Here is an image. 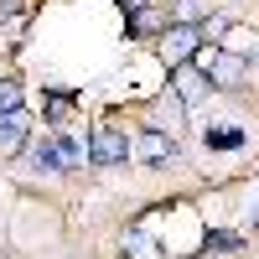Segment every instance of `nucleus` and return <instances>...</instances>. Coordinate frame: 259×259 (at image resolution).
<instances>
[{
    "label": "nucleus",
    "instance_id": "9d476101",
    "mask_svg": "<svg viewBox=\"0 0 259 259\" xmlns=\"http://www.w3.org/2000/svg\"><path fill=\"white\" fill-rule=\"evenodd\" d=\"M130 26H135V31H161V26H166V16H161V11H150V6H140V11H130Z\"/></svg>",
    "mask_w": 259,
    "mask_h": 259
},
{
    "label": "nucleus",
    "instance_id": "6e6552de",
    "mask_svg": "<svg viewBox=\"0 0 259 259\" xmlns=\"http://www.w3.org/2000/svg\"><path fill=\"white\" fill-rule=\"evenodd\" d=\"M207 145H212V150H239V145H244V130H233V124L218 130V124H212V130H207Z\"/></svg>",
    "mask_w": 259,
    "mask_h": 259
},
{
    "label": "nucleus",
    "instance_id": "2eb2a0df",
    "mask_svg": "<svg viewBox=\"0 0 259 259\" xmlns=\"http://www.w3.org/2000/svg\"><path fill=\"white\" fill-rule=\"evenodd\" d=\"M202 6H197V0H182V21H192V16H197Z\"/></svg>",
    "mask_w": 259,
    "mask_h": 259
},
{
    "label": "nucleus",
    "instance_id": "0eeeda50",
    "mask_svg": "<svg viewBox=\"0 0 259 259\" xmlns=\"http://www.w3.org/2000/svg\"><path fill=\"white\" fill-rule=\"evenodd\" d=\"M21 145H26V119H21V109L0 114V150H21Z\"/></svg>",
    "mask_w": 259,
    "mask_h": 259
},
{
    "label": "nucleus",
    "instance_id": "423d86ee",
    "mask_svg": "<svg viewBox=\"0 0 259 259\" xmlns=\"http://www.w3.org/2000/svg\"><path fill=\"white\" fill-rule=\"evenodd\" d=\"M177 99L182 104H202L207 99V73L202 68H177Z\"/></svg>",
    "mask_w": 259,
    "mask_h": 259
},
{
    "label": "nucleus",
    "instance_id": "1a4fd4ad",
    "mask_svg": "<svg viewBox=\"0 0 259 259\" xmlns=\"http://www.w3.org/2000/svg\"><path fill=\"white\" fill-rule=\"evenodd\" d=\"M21 99H26V89H21L16 78H0V114H16Z\"/></svg>",
    "mask_w": 259,
    "mask_h": 259
},
{
    "label": "nucleus",
    "instance_id": "dca6fc26",
    "mask_svg": "<svg viewBox=\"0 0 259 259\" xmlns=\"http://www.w3.org/2000/svg\"><path fill=\"white\" fill-rule=\"evenodd\" d=\"M119 6H124V11H140V6H150V0H119Z\"/></svg>",
    "mask_w": 259,
    "mask_h": 259
},
{
    "label": "nucleus",
    "instance_id": "4468645a",
    "mask_svg": "<svg viewBox=\"0 0 259 259\" xmlns=\"http://www.w3.org/2000/svg\"><path fill=\"white\" fill-rule=\"evenodd\" d=\"M68 114V99H47V119H62Z\"/></svg>",
    "mask_w": 259,
    "mask_h": 259
},
{
    "label": "nucleus",
    "instance_id": "ddd939ff",
    "mask_svg": "<svg viewBox=\"0 0 259 259\" xmlns=\"http://www.w3.org/2000/svg\"><path fill=\"white\" fill-rule=\"evenodd\" d=\"M21 11H26V0H0V26H6V21H16Z\"/></svg>",
    "mask_w": 259,
    "mask_h": 259
},
{
    "label": "nucleus",
    "instance_id": "7ed1b4c3",
    "mask_svg": "<svg viewBox=\"0 0 259 259\" xmlns=\"http://www.w3.org/2000/svg\"><path fill=\"white\" fill-rule=\"evenodd\" d=\"M89 156H94V166H119L130 156V140L119 135V130H99L94 145H89Z\"/></svg>",
    "mask_w": 259,
    "mask_h": 259
},
{
    "label": "nucleus",
    "instance_id": "39448f33",
    "mask_svg": "<svg viewBox=\"0 0 259 259\" xmlns=\"http://www.w3.org/2000/svg\"><path fill=\"white\" fill-rule=\"evenodd\" d=\"M197 36H202V31L192 26V21H182V26H171V31H166V57H171V62L182 68V62H187L192 52H197Z\"/></svg>",
    "mask_w": 259,
    "mask_h": 259
},
{
    "label": "nucleus",
    "instance_id": "20e7f679",
    "mask_svg": "<svg viewBox=\"0 0 259 259\" xmlns=\"http://www.w3.org/2000/svg\"><path fill=\"white\" fill-rule=\"evenodd\" d=\"M130 150H135L140 161H171V156H177V140H171L166 130H140Z\"/></svg>",
    "mask_w": 259,
    "mask_h": 259
},
{
    "label": "nucleus",
    "instance_id": "f257e3e1",
    "mask_svg": "<svg viewBox=\"0 0 259 259\" xmlns=\"http://www.w3.org/2000/svg\"><path fill=\"white\" fill-rule=\"evenodd\" d=\"M197 68H202L212 83L233 89V83L244 78V52H218V47H202V52H197Z\"/></svg>",
    "mask_w": 259,
    "mask_h": 259
},
{
    "label": "nucleus",
    "instance_id": "f8f14e48",
    "mask_svg": "<svg viewBox=\"0 0 259 259\" xmlns=\"http://www.w3.org/2000/svg\"><path fill=\"white\" fill-rule=\"evenodd\" d=\"M124 254H130V259H156V239H150V233H130V239H124Z\"/></svg>",
    "mask_w": 259,
    "mask_h": 259
},
{
    "label": "nucleus",
    "instance_id": "9b49d317",
    "mask_svg": "<svg viewBox=\"0 0 259 259\" xmlns=\"http://www.w3.org/2000/svg\"><path fill=\"white\" fill-rule=\"evenodd\" d=\"M207 254H228V249H239V233H228V228H212L207 239H202Z\"/></svg>",
    "mask_w": 259,
    "mask_h": 259
},
{
    "label": "nucleus",
    "instance_id": "f03ea898",
    "mask_svg": "<svg viewBox=\"0 0 259 259\" xmlns=\"http://www.w3.org/2000/svg\"><path fill=\"white\" fill-rule=\"evenodd\" d=\"M83 161V150L78 140H62V135H47L36 145V171H62V166H78Z\"/></svg>",
    "mask_w": 259,
    "mask_h": 259
}]
</instances>
